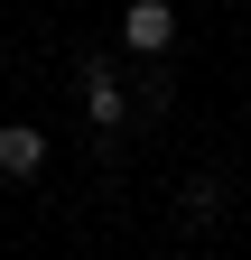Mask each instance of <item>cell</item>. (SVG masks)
<instances>
[{
    "instance_id": "cell-1",
    "label": "cell",
    "mask_w": 251,
    "mask_h": 260,
    "mask_svg": "<svg viewBox=\"0 0 251 260\" xmlns=\"http://www.w3.org/2000/svg\"><path fill=\"white\" fill-rule=\"evenodd\" d=\"M75 84H84V112H93V130H121V121H131V84L112 75V56H84V65H75Z\"/></svg>"
},
{
    "instance_id": "cell-2",
    "label": "cell",
    "mask_w": 251,
    "mask_h": 260,
    "mask_svg": "<svg viewBox=\"0 0 251 260\" xmlns=\"http://www.w3.org/2000/svg\"><path fill=\"white\" fill-rule=\"evenodd\" d=\"M121 47L131 56H168L177 47V10L168 0H131V10H121Z\"/></svg>"
},
{
    "instance_id": "cell-3",
    "label": "cell",
    "mask_w": 251,
    "mask_h": 260,
    "mask_svg": "<svg viewBox=\"0 0 251 260\" xmlns=\"http://www.w3.org/2000/svg\"><path fill=\"white\" fill-rule=\"evenodd\" d=\"M38 168H47V130H28V121H10V130H0V177H10V186H28Z\"/></svg>"
},
{
    "instance_id": "cell-4",
    "label": "cell",
    "mask_w": 251,
    "mask_h": 260,
    "mask_svg": "<svg viewBox=\"0 0 251 260\" xmlns=\"http://www.w3.org/2000/svg\"><path fill=\"white\" fill-rule=\"evenodd\" d=\"M177 214H186V223H214V214H224V177H214V168H196V177L177 186Z\"/></svg>"
}]
</instances>
